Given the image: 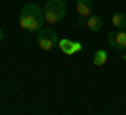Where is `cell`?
Returning a JSON list of instances; mask_svg holds the SVG:
<instances>
[{"label": "cell", "mask_w": 126, "mask_h": 115, "mask_svg": "<svg viewBox=\"0 0 126 115\" xmlns=\"http://www.w3.org/2000/svg\"><path fill=\"white\" fill-rule=\"evenodd\" d=\"M44 11V21L48 25H55V23H61L67 15V6L63 0H46V4L42 6Z\"/></svg>", "instance_id": "cell-2"}, {"label": "cell", "mask_w": 126, "mask_h": 115, "mask_svg": "<svg viewBox=\"0 0 126 115\" xmlns=\"http://www.w3.org/2000/svg\"><path fill=\"white\" fill-rule=\"evenodd\" d=\"M86 27H88V31L99 34V31H103L105 21H103V17H99V15H90V17L86 19Z\"/></svg>", "instance_id": "cell-7"}, {"label": "cell", "mask_w": 126, "mask_h": 115, "mask_svg": "<svg viewBox=\"0 0 126 115\" xmlns=\"http://www.w3.org/2000/svg\"><path fill=\"white\" fill-rule=\"evenodd\" d=\"M44 23H46L44 11H42V6L34 4V2H27L19 13V25L25 31H40L44 27Z\"/></svg>", "instance_id": "cell-1"}, {"label": "cell", "mask_w": 126, "mask_h": 115, "mask_svg": "<svg viewBox=\"0 0 126 115\" xmlns=\"http://www.w3.org/2000/svg\"><path fill=\"white\" fill-rule=\"evenodd\" d=\"M76 11L80 15L78 25H86V19L93 15V0H76Z\"/></svg>", "instance_id": "cell-5"}, {"label": "cell", "mask_w": 126, "mask_h": 115, "mask_svg": "<svg viewBox=\"0 0 126 115\" xmlns=\"http://www.w3.org/2000/svg\"><path fill=\"white\" fill-rule=\"evenodd\" d=\"M2 38H4V31H2V27H0V42H2Z\"/></svg>", "instance_id": "cell-10"}, {"label": "cell", "mask_w": 126, "mask_h": 115, "mask_svg": "<svg viewBox=\"0 0 126 115\" xmlns=\"http://www.w3.org/2000/svg\"><path fill=\"white\" fill-rule=\"evenodd\" d=\"M107 59H109L107 50L99 48V50H94V57H93V65H94V67H103L105 63H107Z\"/></svg>", "instance_id": "cell-8"}, {"label": "cell", "mask_w": 126, "mask_h": 115, "mask_svg": "<svg viewBox=\"0 0 126 115\" xmlns=\"http://www.w3.org/2000/svg\"><path fill=\"white\" fill-rule=\"evenodd\" d=\"M57 44H59V36H57L55 29L42 27V29L38 31V46H40L42 50H53Z\"/></svg>", "instance_id": "cell-3"}, {"label": "cell", "mask_w": 126, "mask_h": 115, "mask_svg": "<svg viewBox=\"0 0 126 115\" xmlns=\"http://www.w3.org/2000/svg\"><path fill=\"white\" fill-rule=\"evenodd\" d=\"M107 44L111 48L126 50V29H116L111 34H107Z\"/></svg>", "instance_id": "cell-4"}, {"label": "cell", "mask_w": 126, "mask_h": 115, "mask_svg": "<svg viewBox=\"0 0 126 115\" xmlns=\"http://www.w3.org/2000/svg\"><path fill=\"white\" fill-rule=\"evenodd\" d=\"M111 23H113L116 29H126V15L124 13H116L111 17Z\"/></svg>", "instance_id": "cell-9"}, {"label": "cell", "mask_w": 126, "mask_h": 115, "mask_svg": "<svg viewBox=\"0 0 126 115\" xmlns=\"http://www.w3.org/2000/svg\"><path fill=\"white\" fill-rule=\"evenodd\" d=\"M57 46H59V50H63L65 54H76V52H80V50H82V44H80V42H72V40H65V38L59 40Z\"/></svg>", "instance_id": "cell-6"}]
</instances>
